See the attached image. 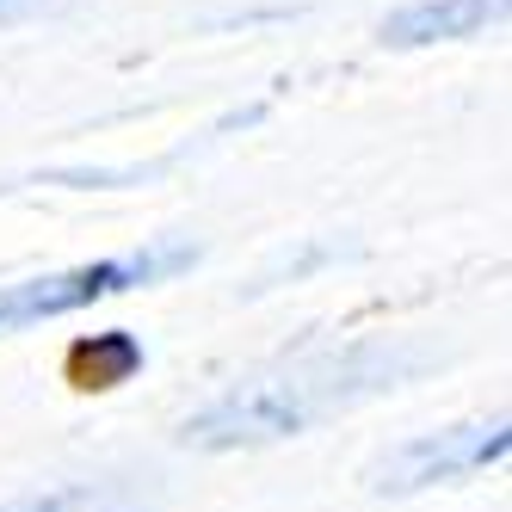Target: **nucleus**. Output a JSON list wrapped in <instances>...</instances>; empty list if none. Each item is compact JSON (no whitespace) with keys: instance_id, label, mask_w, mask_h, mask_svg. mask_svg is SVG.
<instances>
[{"instance_id":"7","label":"nucleus","mask_w":512,"mask_h":512,"mask_svg":"<svg viewBox=\"0 0 512 512\" xmlns=\"http://www.w3.org/2000/svg\"><path fill=\"white\" fill-rule=\"evenodd\" d=\"M44 0H0V19H25V13H38Z\"/></svg>"},{"instance_id":"6","label":"nucleus","mask_w":512,"mask_h":512,"mask_svg":"<svg viewBox=\"0 0 512 512\" xmlns=\"http://www.w3.org/2000/svg\"><path fill=\"white\" fill-rule=\"evenodd\" d=\"M142 364V346L124 334V327H112V334H99L93 346L75 352V371H81V389H118L130 371Z\"/></svg>"},{"instance_id":"2","label":"nucleus","mask_w":512,"mask_h":512,"mask_svg":"<svg viewBox=\"0 0 512 512\" xmlns=\"http://www.w3.org/2000/svg\"><path fill=\"white\" fill-rule=\"evenodd\" d=\"M179 266H192V247L186 241H161V247L124 253V260H93V266H68V272L0 284V334H19V327H38V321H56V315L93 309L105 297H124V290H136V284L173 278Z\"/></svg>"},{"instance_id":"5","label":"nucleus","mask_w":512,"mask_h":512,"mask_svg":"<svg viewBox=\"0 0 512 512\" xmlns=\"http://www.w3.org/2000/svg\"><path fill=\"white\" fill-rule=\"evenodd\" d=\"M0 512H142V500L130 488H112V482H81V488H56V494H25V500H7Z\"/></svg>"},{"instance_id":"1","label":"nucleus","mask_w":512,"mask_h":512,"mask_svg":"<svg viewBox=\"0 0 512 512\" xmlns=\"http://www.w3.org/2000/svg\"><path fill=\"white\" fill-rule=\"evenodd\" d=\"M401 377V358L383 346H352V352H315L297 364H278L235 383L229 395H216L210 408H198L179 438L198 451H241V445H266V438H297L315 420H334L352 401L377 395Z\"/></svg>"},{"instance_id":"3","label":"nucleus","mask_w":512,"mask_h":512,"mask_svg":"<svg viewBox=\"0 0 512 512\" xmlns=\"http://www.w3.org/2000/svg\"><path fill=\"white\" fill-rule=\"evenodd\" d=\"M512 451V426L506 414L475 420V426H445V432H420L408 445H395L377 463V494H414V488H438V482H463V475H482L494 463H506Z\"/></svg>"},{"instance_id":"4","label":"nucleus","mask_w":512,"mask_h":512,"mask_svg":"<svg viewBox=\"0 0 512 512\" xmlns=\"http://www.w3.org/2000/svg\"><path fill=\"white\" fill-rule=\"evenodd\" d=\"M512 0H408L401 13L383 19V44L414 50V44H457V38H482V31L506 25Z\"/></svg>"}]
</instances>
